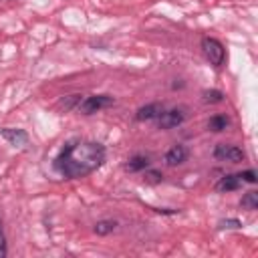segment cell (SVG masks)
Wrapping results in <instances>:
<instances>
[{
	"label": "cell",
	"instance_id": "obj_3",
	"mask_svg": "<svg viewBox=\"0 0 258 258\" xmlns=\"http://www.w3.org/2000/svg\"><path fill=\"white\" fill-rule=\"evenodd\" d=\"M115 103V99L113 97H109V95H91V97H85L81 103H79V113H83V115H93V113H97V111H101V109H107V107H111Z\"/></svg>",
	"mask_w": 258,
	"mask_h": 258
},
{
	"label": "cell",
	"instance_id": "obj_12",
	"mask_svg": "<svg viewBox=\"0 0 258 258\" xmlns=\"http://www.w3.org/2000/svg\"><path fill=\"white\" fill-rule=\"evenodd\" d=\"M117 228V222L115 220H99V222H95V234H99V236H107V234H111L113 230Z\"/></svg>",
	"mask_w": 258,
	"mask_h": 258
},
{
	"label": "cell",
	"instance_id": "obj_7",
	"mask_svg": "<svg viewBox=\"0 0 258 258\" xmlns=\"http://www.w3.org/2000/svg\"><path fill=\"white\" fill-rule=\"evenodd\" d=\"M161 111H163V105L161 103H149V105L137 109L135 119L137 121H151V119H157L161 115Z\"/></svg>",
	"mask_w": 258,
	"mask_h": 258
},
{
	"label": "cell",
	"instance_id": "obj_18",
	"mask_svg": "<svg viewBox=\"0 0 258 258\" xmlns=\"http://www.w3.org/2000/svg\"><path fill=\"white\" fill-rule=\"evenodd\" d=\"M6 254H8V250H6V238H4V234L0 230V258H4Z\"/></svg>",
	"mask_w": 258,
	"mask_h": 258
},
{
	"label": "cell",
	"instance_id": "obj_16",
	"mask_svg": "<svg viewBox=\"0 0 258 258\" xmlns=\"http://www.w3.org/2000/svg\"><path fill=\"white\" fill-rule=\"evenodd\" d=\"M240 226H242V224H240V220H236V218L222 220V222L218 224V228H222V230H224V228H234V230H236V228H240Z\"/></svg>",
	"mask_w": 258,
	"mask_h": 258
},
{
	"label": "cell",
	"instance_id": "obj_13",
	"mask_svg": "<svg viewBox=\"0 0 258 258\" xmlns=\"http://www.w3.org/2000/svg\"><path fill=\"white\" fill-rule=\"evenodd\" d=\"M240 206H242L244 210H258V194H256V191H246V194L242 196Z\"/></svg>",
	"mask_w": 258,
	"mask_h": 258
},
{
	"label": "cell",
	"instance_id": "obj_11",
	"mask_svg": "<svg viewBox=\"0 0 258 258\" xmlns=\"http://www.w3.org/2000/svg\"><path fill=\"white\" fill-rule=\"evenodd\" d=\"M228 125H230V119H228L226 115H212V117H210V121H208V129H210V131H214V133L224 131Z\"/></svg>",
	"mask_w": 258,
	"mask_h": 258
},
{
	"label": "cell",
	"instance_id": "obj_1",
	"mask_svg": "<svg viewBox=\"0 0 258 258\" xmlns=\"http://www.w3.org/2000/svg\"><path fill=\"white\" fill-rule=\"evenodd\" d=\"M105 147L97 141L71 139L54 157V169L67 179H79L105 163Z\"/></svg>",
	"mask_w": 258,
	"mask_h": 258
},
{
	"label": "cell",
	"instance_id": "obj_6",
	"mask_svg": "<svg viewBox=\"0 0 258 258\" xmlns=\"http://www.w3.org/2000/svg\"><path fill=\"white\" fill-rule=\"evenodd\" d=\"M0 133H2V137H4L10 145H14V147H24V145L28 143V133H26V131H22V129L4 127Z\"/></svg>",
	"mask_w": 258,
	"mask_h": 258
},
{
	"label": "cell",
	"instance_id": "obj_4",
	"mask_svg": "<svg viewBox=\"0 0 258 258\" xmlns=\"http://www.w3.org/2000/svg\"><path fill=\"white\" fill-rule=\"evenodd\" d=\"M214 157L220 161H230V163H238L244 159V151L238 145H228V143H220L214 149Z\"/></svg>",
	"mask_w": 258,
	"mask_h": 258
},
{
	"label": "cell",
	"instance_id": "obj_15",
	"mask_svg": "<svg viewBox=\"0 0 258 258\" xmlns=\"http://www.w3.org/2000/svg\"><path fill=\"white\" fill-rule=\"evenodd\" d=\"M242 181H248V183H256V171L254 169H246L242 173H238Z\"/></svg>",
	"mask_w": 258,
	"mask_h": 258
},
{
	"label": "cell",
	"instance_id": "obj_8",
	"mask_svg": "<svg viewBox=\"0 0 258 258\" xmlns=\"http://www.w3.org/2000/svg\"><path fill=\"white\" fill-rule=\"evenodd\" d=\"M185 159H187V149H185L183 145H179V143H177V145H173V147L165 153V163H167V165H171V167H173V165L183 163Z\"/></svg>",
	"mask_w": 258,
	"mask_h": 258
},
{
	"label": "cell",
	"instance_id": "obj_17",
	"mask_svg": "<svg viewBox=\"0 0 258 258\" xmlns=\"http://www.w3.org/2000/svg\"><path fill=\"white\" fill-rule=\"evenodd\" d=\"M145 177H147V181H151V183H157V181H161V173L159 171H155V169H147L145 171Z\"/></svg>",
	"mask_w": 258,
	"mask_h": 258
},
{
	"label": "cell",
	"instance_id": "obj_10",
	"mask_svg": "<svg viewBox=\"0 0 258 258\" xmlns=\"http://www.w3.org/2000/svg\"><path fill=\"white\" fill-rule=\"evenodd\" d=\"M147 167H149V159H147L145 155H135V157H131V159L125 163V169L131 171V173L143 171V169H147Z\"/></svg>",
	"mask_w": 258,
	"mask_h": 258
},
{
	"label": "cell",
	"instance_id": "obj_9",
	"mask_svg": "<svg viewBox=\"0 0 258 258\" xmlns=\"http://www.w3.org/2000/svg\"><path fill=\"white\" fill-rule=\"evenodd\" d=\"M242 185V179H240V175L238 173H232V175H224V177H220V181L216 183V191H234V189H238Z\"/></svg>",
	"mask_w": 258,
	"mask_h": 258
},
{
	"label": "cell",
	"instance_id": "obj_19",
	"mask_svg": "<svg viewBox=\"0 0 258 258\" xmlns=\"http://www.w3.org/2000/svg\"><path fill=\"white\" fill-rule=\"evenodd\" d=\"M0 230H2V222H0Z\"/></svg>",
	"mask_w": 258,
	"mask_h": 258
},
{
	"label": "cell",
	"instance_id": "obj_14",
	"mask_svg": "<svg viewBox=\"0 0 258 258\" xmlns=\"http://www.w3.org/2000/svg\"><path fill=\"white\" fill-rule=\"evenodd\" d=\"M202 101L204 103H222L224 101V95H222V91H218V89H206L204 93H202Z\"/></svg>",
	"mask_w": 258,
	"mask_h": 258
},
{
	"label": "cell",
	"instance_id": "obj_5",
	"mask_svg": "<svg viewBox=\"0 0 258 258\" xmlns=\"http://www.w3.org/2000/svg\"><path fill=\"white\" fill-rule=\"evenodd\" d=\"M183 119H185V115H183L181 109H169V111L163 109L161 115H159L155 121H157V127H159V129H171V127L181 125Z\"/></svg>",
	"mask_w": 258,
	"mask_h": 258
},
{
	"label": "cell",
	"instance_id": "obj_2",
	"mask_svg": "<svg viewBox=\"0 0 258 258\" xmlns=\"http://www.w3.org/2000/svg\"><path fill=\"white\" fill-rule=\"evenodd\" d=\"M202 50H204L206 58L210 60V64H214V67H222V64H224V60H226V50H224V44H222L218 38L204 36V38H202Z\"/></svg>",
	"mask_w": 258,
	"mask_h": 258
}]
</instances>
